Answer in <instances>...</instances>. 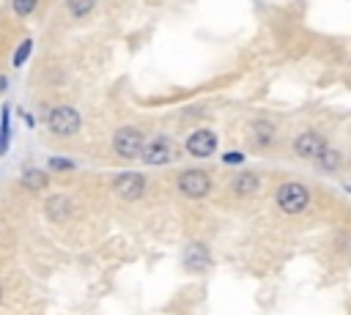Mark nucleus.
I'll return each instance as SVG.
<instances>
[{
  "label": "nucleus",
  "instance_id": "nucleus-4",
  "mask_svg": "<svg viewBox=\"0 0 351 315\" xmlns=\"http://www.w3.org/2000/svg\"><path fill=\"white\" fill-rule=\"evenodd\" d=\"M178 192L184 197H203L211 192V178L203 170H184L178 175Z\"/></svg>",
  "mask_w": 351,
  "mask_h": 315
},
{
  "label": "nucleus",
  "instance_id": "nucleus-11",
  "mask_svg": "<svg viewBox=\"0 0 351 315\" xmlns=\"http://www.w3.org/2000/svg\"><path fill=\"white\" fill-rule=\"evenodd\" d=\"M47 184H49V178H47L41 170H25V173H22V186H27V189H33V192H44Z\"/></svg>",
  "mask_w": 351,
  "mask_h": 315
},
{
  "label": "nucleus",
  "instance_id": "nucleus-3",
  "mask_svg": "<svg viewBox=\"0 0 351 315\" xmlns=\"http://www.w3.org/2000/svg\"><path fill=\"white\" fill-rule=\"evenodd\" d=\"M47 123H49L52 134L69 137V134H74V131L80 129V112H77L74 107H69V104H60V107H55V110L47 115Z\"/></svg>",
  "mask_w": 351,
  "mask_h": 315
},
{
  "label": "nucleus",
  "instance_id": "nucleus-1",
  "mask_svg": "<svg viewBox=\"0 0 351 315\" xmlns=\"http://www.w3.org/2000/svg\"><path fill=\"white\" fill-rule=\"evenodd\" d=\"M310 203V192L307 186L296 184V181H288L277 189V205L285 211V214H302Z\"/></svg>",
  "mask_w": 351,
  "mask_h": 315
},
{
  "label": "nucleus",
  "instance_id": "nucleus-2",
  "mask_svg": "<svg viewBox=\"0 0 351 315\" xmlns=\"http://www.w3.org/2000/svg\"><path fill=\"white\" fill-rule=\"evenodd\" d=\"M143 145H145L143 131L134 129V126H121L115 131V137H112V148H115V153L121 159H137L143 153Z\"/></svg>",
  "mask_w": 351,
  "mask_h": 315
},
{
  "label": "nucleus",
  "instance_id": "nucleus-7",
  "mask_svg": "<svg viewBox=\"0 0 351 315\" xmlns=\"http://www.w3.org/2000/svg\"><path fill=\"white\" fill-rule=\"evenodd\" d=\"M324 148H326V140H324L321 134H315V131H304V134L296 137V142H293V151H296L302 159H318V156L324 153Z\"/></svg>",
  "mask_w": 351,
  "mask_h": 315
},
{
  "label": "nucleus",
  "instance_id": "nucleus-12",
  "mask_svg": "<svg viewBox=\"0 0 351 315\" xmlns=\"http://www.w3.org/2000/svg\"><path fill=\"white\" fill-rule=\"evenodd\" d=\"M258 189V175L255 173H239L233 181V192L239 194H252Z\"/></svg>",
  "mask_w": 351,
  "mask_h": 315
},
{
  "label": "nucleus",
  "instance_id": "nucleus-14",
  "mask_svg": "<svg viewBox=\"0 0 351 315\" xmlns=\"http://www.w3.org/2000/svg\"><path fill=\"white\" fill-rule=\"evenodd\" d=\"M96 0H69V14L71 16H85L88 11H93Z\"/></svg>",
  "mask_w": 351,
  "mask_h": 315
},
{
  "label": "nucleus",
  "instance_id": "nucleus-13",
  "mask_svg": "<svg viewBox=\"0 0 351 315\" xmlns=\"http://www.w3.org/2000/svg\"><path fill=\"white\" fill-rule=\"evenodd\" d=\"M47 214H49V219H63L66 214H71V205H69L66 197H49L47 200Z\"/></svg>",
  "mask_w": 351,
  "mask_h": 315
},
{
  "label": "nucleus",
  "instance_id": "nucleus-19",
  "mask_svg": "<svg viewBox=\"0 0 351 315\" xmlns=\"http://www.w3.org/2000/svg\"><path fill=\"white\" fill-rule=\"evenodd\" d=\"M222 159H225V162H228V164H239V162H241V159H244V156H241V153H225V156H222Z\"/></svg>",
  "mask_w": 351,
  "mask_h": 315
},
{
  "label": "nucleus",
  "instance_id": "nucleus-16",
  "mask_svg": "<svg viewBox=\"0 0 351 315\" xmlns=\"http://www.w3.org/2000/svg\"><path fill=\"white\" fill-rule=\"evenodd\" d=\"M30 52H33V38H25V41L16 47V52H14V66H22Z\"/></svg>",
  "mask_w": 351,
  "mask_h": 315
},
{
  "label": "nucleus",
  "instance_id": "nucleus-5",
  "mask_svg": "<svg viewBox=\"0 0 351 315\" xmlns=\"http://www.w3.org/2000/svg\"><path fill=\"white\" fill-rule=\"evenodd\" d=\"M112 189H115V194L123 197V200H137V197H143V192H145V178L137 175V173H123L121 178H115Z\"/></svg>",
  "mask_w": 351,
  "mask_h": 315
},
{
  "label": "nucleus",
  "instance_id": "nucleus-9",
  "mask_svg": "<svg viewBox=\"0 0 351 315\" xmlns=\"http://www.w3.org/2000/svg\"><path fill=\"white\" fill-rule=\"evenodd\" d=\"M184 263H186V268H192V271H203V268L208 266V252H206V247H200V244L186 247Z\"/></svg>",
  "mask_w": 351,
  "mask_h": 315
},
{
  "label": "nucleus",
  "instance_id": "nucleus-10",
  "mask_svg": "<svg viewBox=\"0 0 351 315\" xmlns=\"http://www.w3.org/2000/svg\"><path fill=\"white\" fill-rule=\"evenodd\" d=\"M252 140H255L261 148H266V145L274 140V126L266 123V121H255V123H252Z\"/></svg>",
  "mask_w": 351,
  "mask_h": 315
},
{
  "label": "nucleus",
  "instance_id": "nucleus-17",
  "mask_svg": "<svg viewBox=\"0 0 351 315\" xmlns=\"http://www.w3.org/2000/svg\"><path fill=\"white\" fill-rule=\"evenodd\" d=\"M11 3H14V14H16V16L33 14V8L38 5V0H11Z\"/></svg>",
  "mask_w": 351,
  "mask_h": 315
},
{
  "label": "nucleus",
  "instance_id": "nucleus-8",
  "mask_svg": "<svg viewBox=\"0 0 351 315\" xmlns=\"http://www.w3.org/2000/svg\"><path fill=\"white\" fill-rule=\"evenodd\" d=\"M140 156H143L145 164H165V162L173 159V142L165 140V137H159V140L143 145V153Z\"/></svg>",
  "mask_w": 351,
  "mask_h": 315
},
{
  "label": "nucleus",
  "instance_id": "nucleus-18",
  "mask_svg": "<svg viewBox=\"0 0 351 315\" xmlns=\"http://www.w3.org/2000/svg\"><path fill=\"white\" fill-rule=\"evenodd\" d=\"M47 164H49V170H74V162L71 159H60V156H52Z\"/></svg>",
  "mask_w": 351,
  "mask_h": 315
},
{
  "label": "nucleus",
  "instance_id": "nucleus-6",
  "mask_svg": "<svg viewBox=\"0 0 351 315\" xmlns=\"http://www.w3.org/2000/svg\"><path fill=\"white\" fill-rule=\"evenodd\" d=\"M214 148H217V134L208 131V129H197V131L189 134V140H186V151H189L192 156H197V159L211 156Z\"/></svg>",
  "mask_w": 351,
  "mask_h": 315
},
{
  "label": "nucleus",
  "instance_id": "nucleus-15",
  "mask_svg": "<svg viewBox=\"0 0 351 315\" xmlns=\"http://www.w3.org/2000/svg\"><path fill=\"white\" fill-rule=\"evenodd\" d=\"M315 162H318V167H324V170H335V167H337V162H340V156H337V151L324 148V153H321Z\"/></svg>",
  "mask_w": 351,
  "mask_h": 315
}]
</instances>
